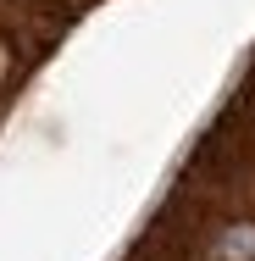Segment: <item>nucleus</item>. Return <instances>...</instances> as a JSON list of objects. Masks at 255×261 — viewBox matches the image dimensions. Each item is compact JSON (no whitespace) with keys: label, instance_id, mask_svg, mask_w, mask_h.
Returning <instances> with one entry per match:
<instances>
[]
</instances>
